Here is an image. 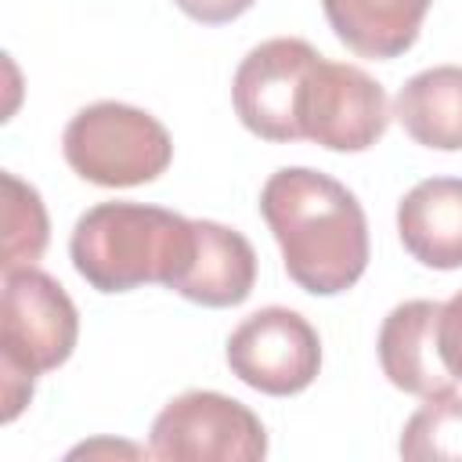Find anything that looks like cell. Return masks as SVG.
Here are the masks:
<instances>
[{"label":"cell","mask_w":462,"mask_h":462,"mask_svg":"<svg viewBox=\"0 0 462 462\" xmlns=\"http://www.w3.org/2000/svg\"><path fill=\"white\" fill-rule=\"evenodd\" d=\"M285 274L310 296H339L368 267V217L357 195L310 166H282L260 188Z\"/></svg>","instance_id":"cell-1"},{"label":"cell","mask_w":462,"mask_h":462,"mask_svg":"<svg viewBox=\"0 0 462 462\" xmlns=\"http://www.w3.org/2000/svg\"><path fill=\"white\" fill-rule=\"evenodd\" d=\"M69 256L97 292L173 289L195 256V220L144 202H97L76 220Z\"/></svg>","instance_id":"cell-2"},{"label":"cell","mask_w":462,"mask_h":462,"mask_svg":"<svg viewBox=\"0 0 462 462\" xmlns=\"http://www.w3.org/2000/svg\"><path fill=\"white\" fill-rule=\"evenodd\" d=\"M393 108L379 79L346 61L318 58L300 94V134L328 152H368Z\"/></svg>","instance_id":"cell-6"},{"label":"cell","mask_w":462,"mask_h":462,"mask_svg":"<svg viewBox=\"0 0 462 462\" xmlns=\"http://www.w3.org/2000/svg\"><path fill=\"white\" fill-rule=\"evenodd\" d=\"M397 451L401 458H411V462H430V458L462 462V397L455 393L430 397L404 422Z\"/></svg>","instance_id":"cell-15"},{"label":"cell","mask_w":462,"mask_h":462,"mask_svg":"<svg viewBox=\"0 0 462 462\" xmlns=\"http://www.w3.org/2000/svg\"><path fill=\"white\" fill-rule=\"evenodd\" d=\"M61 155L76 177L97 188H137L170 170L173 141L152 112L123 101H94L65 123Z\"/></svg>","instance_id":"cell-4"},{"label":"cell","mask_w":462,"mask_h":462,"mask_svg":"<svg viewBox=\"0 0 462 462\" xmlns=\"http://www.w3.org/2000/svg\"><path fill=\"white\" fill-rule=\"evenodd\" d=\"M112 451H119V455H152V451H144V448H134V444H123V440H90V444H79V448H72L69 455L72 458H79V455H112Z\"/></svg>","instance_id":"cell-18"},{"label":"cell","mask_w":462,"mask_h":462,"mask_svg":"<svg viewBox=\"0 0 462 462\" xmlns=\"http://www.w3.org/2000/svg\"><path fill=\"white\" fill-rule=\"evenodd\" d=\"M433 0H321L339 43L357 58L390 61L415 47Z\"/></svg>","instance_id":"cell-12"},{"label":"cell","mask_w":462,"mask_h":462,"mask_svg":"<svg viewBox=\"0 0 462 462\" xmlns=\"http://www.w3.org/2000/svg\"><path fill=\"white\" fill-rule=\"evenodd\" d=\"M191 22H202V25H224V22H235L242 18L256 0H173Z\"/></svg>","instance_id":"cell-17"},{"label":"cell","mask_w":462,"mask_h":462,"mask_svg":"<svg viewBox=\"0 0 462 462\" xmlns=\"http://www.w3.org/2000/svg\"><path fill=\"white\" fill-rule=\"evenodd\" d=\"M148 451L162 462H260L267 430L242 401L217 390H188L155 415Z\"/></svg>","instance_id":"cell-5"},{"label":"cell","mask_w":462,"mask_h":462,"mask_svg":"<svg viewBox=\"0 0 462 462\" xmlns=\"http://www.w3.org/2000/svg\"><path fill=\"white\" fill-rule=\"evenodd\" d=\"M437 318H440V303L404 300L383 318L375 339L383 375L397 390L422 401L455 393V375L440 361V346H437Z\"/></svg>","instance_id":"cell-9"},{"label":"cell","mask_w":462,"mask_h":462,"mask_svg":"<svg viewBox=\"0 0 462 462\" xmlns=\"http://www.w3.org/2000/svg\"><path fill=\"white\" fill-rule=\"evenodd\" d=\"M321 54L300 36H274L256 43L235 69L231 101L235 116L260 141L289 144L300 134V94Z\"/></svg>","instance_id":"cell-8"},{"label":"cell","mask_w":462,"mask_h":462,"mask_svg":"<svg viewBox=\"0 0 462 462\" xmlns=\"http://www.w3.org/2000/svg\"><path fill=\"white\" fill-rule=\"evenodd\" d=\"M51 242V220L40 191L14 173H4V260L0 271L32 267Z\"/></svg>","instance_id":"cell-14"},{"label":"cell","mask_w":462,"mask_h":462,"mask_svg":"<svg viewBox=\"0 0 462 462\" xmlns=\"http://www.w3.org/2000/svg\"><path fill=\"white\" fill-rule=\"evenodd\" d=\"M437 346H440V361L448 365V372L455 379H462V289L448 303H440Z\"/></svg>","instance_id":"cell-16"},{"label":"cell","mask_w":462,"mask_h":462,"mask_svg":"<svg viewBox=\"0 0 462 462\" xmlns=\"http://www.w3.org/2000/svg\"><path fill=\"white\" fill-rule=\"evenodd\" d=\"M397 235L411 260L433 271L462 267V177H426L397 202Z\"/></svg>","instance_id":"cell-10"},{"label":"cell","mask_w":462,"mask_h":462,"mask_svg":"<svg viewBox=\"0 0 462 462\" xmlns=\"http://www.w3.org/2000/svg\"><path fill=\"white\" fill-rule=\"evenodd\" d=\"M79 339L72 296L36 263L4 271L0 296V422H14L32 401L36 375L61 368Z\"/></svg>","instance_id":"cell-3"},{"label":"cell","mask_w":462,"mask_h":462,"mask_svg":"<svg viewBox=\"0 0 462 462\" xmlns=\"http://www.w3.org/2000/svg\"><path fill=\"white\" fill-rule=\"evenodd\" d=\"M227 368L267 397L303 393L321 372V339L292 307H260L227 336Z\"/></svg>","instance_id":"cell-7"},{"label":"cell","mask_w":462,"mask_h":462,"mask_svg":"<svg viewBox=\"0 0 462 462\" xmlns=\"http://www.w3.org/2000/svg\"><path fill=\"white\" fill-rule=\"evenodd\" d=\"M393 119L433 152H462V65L415 72L393 97Z\"/></svg>","instance_id":"cell-13"},{"label":"cell","mask_w":462,"mask_h":462,"mask_svg":"<svg viewBox=\"0 0 462 462\" xmlns=\"http://www.w3.org/2000/svg\"><path fill=\"white\" fill-rule=\"evenodd\" d=\"M256 285V249L253 242L217 220H195V256L184 278L173 285L184 300L199 307H238Z\"/></svg>","instance_id":"cell-11"}]
</instances>
